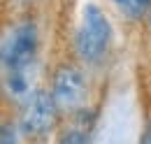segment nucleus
<instances>
[{"label":"nucleus","instance_id":"obj_2","mask_svg":"<svg viewBox=\"0 0 151 144\" xmlns=\"http://www.w3.org/2000/svg\"><path fill=\"white\" fill-rule=\"evenodd\" d=\"M40 49V30L35 21L23 19L2 37V72L30 70Z\"/></svg>","mask_w":151,"mask_h":144},{"label":"nucleus","instance_id":"obj_1","mask_svg":"<svg viewBox=\"0 0 151 144\" xmlns=\"http://www.w3.org/2000/svg\"><path fill=\"white\" fill-rule=\"evenodd\" d=\"M109 47H112V23L95 2H88L81 9V21L75 33L77 58L86 65H98L105 60Z\"/></svg>","mask_w":151,"mask_h":144},{"label":"nucleus","instance_id":"obj_10","mask_svg":"<svg viewBox=\"0 0 151 144\" xmlns=\"http://www.w3.org/2000/svg\"><path fill=\"white\" fill-rule=\"evenodd\" d=\"M19 2H23V5H33V2H37V0H19Z\"/></svg>","mask_w":151,"mask_h":144},{"label":"nucleus","instance_id":"obj_6","mask_svg":"<svg viewBox=\"0 0 151 144\" xmlns=\"http://www.w3.org/2000/svg\"><path fill=\"white\" fill-rule=\"evenodd\" d=\"M112 2L128 21H139L151 9V0H112Z\"/></svg>","mask_w":151,"mask_h":144},{"label":"nucleus","instance_id":"obj_8","mask_svg":"<svg viewBox=\"0 0 151 144\" xmlns=\"http://www.w3.org/2000/svg\"><path fill=\"white\" fill-rule=\"evenodd\" d=\"M58 144H86V135L81 130L72 128V130H65L63 132V137L58 140Z\"/></svg>","mask_w":151,"mask_h":144},{"label":"nucleus","instance_id":"obj_11","mask_svg":"<svg viewBox=\"0 0 151 144\" xmlns=\"http://www.w3.org/2000/svg\"><path fill=\"white\" fill-rule=\"evenodd\" d=\"M147 19H149V26H151V9H149V14H147Z\"/></svg>","mask_w":151,"mask_h":144},{"label":"nucleus","instance_id":"obj_9","mask_svg":"<svg viewBox=\"0 0 151 144\" xmlns=\"http://www.w3.org/2000/svg\"><path fill=\"white\" fill-rule=\"evenodd\" d=\"M137 144H151V116L147 119V126L142 130V135H139V142Z\"/></svg>","mask_w":151,"mask_h":144},{"label":"nucleus","instance_id":"obj_3","mask_svg":"<svg viewBox=\"0 0 151 144\" xmlns=\"http://www.w3.org/2000/svg\"><path fill=\"white\" fill-rule=\"evenodd\" d=\"M58 119V107L51 98V91L35 89L33 95L23 102L19 116V130L21 135L30 142H42L49 137Z\"/></svg>","mask_w":151,"mask_h":144},{"label":"nucleus","instance_id":"obj_5","mask_svg":"<svg viewBox=\"0 0 151 144\" xmlns=\"http://www.w3.org/2000/svg\"><path fill=\"white\" fill-rule=\"evenodd\" d=\"M2 89H5V95L12 98L14 102H26L33 95V91H30V70L2 72Z\"/></svg>","mask_w":151,"mask_h":144},{"label":"nucleus","instance_id":"obj_7","mask_svg":"<svg viewBox=\"0 0 151 144\" xmlns=\"http://www.w3.org/2000/svg\"><path fill=\"white\" fill-rule=\"evenodd\" d=\"M19 126L5 121L2 123V130H0V144H19Z\"/></svg>","mask_w":151,"mask_h":144},{"label":"nucleus","instance_id":"obj_4","mask_svg":"<svg viewBox=\"0 0 151 144\" xmlns=\"http://www.w3.org/2000/svg\"><path fill=\"white\" fill-rule=\"evenodd\" d=\"M86 95V79L84 72L77 65L63 63L58 65L51 79V98L56 102L58 112H75L79 109L81 100Z\"/></svg>","mask_w":151,"mask_h":144}]
</instances>
